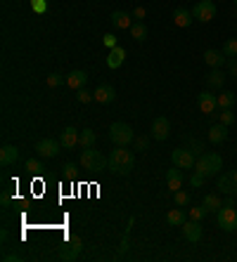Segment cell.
Here are the masks:
<instances>
[{"label":"cell","instance_id":"1","mask_svg":"<svg viewBox=\"0 0 237 262\" xmlns=\"http://www.w3.org/2000/svg\"><path fill=\"white\" fill-rule=\"evenodd\" d=\"M109 170L114 172V175H128V172L135 168V156H133V151H128L126 146H116L112 154H109Z\"/></svg>","mask_w":237,"mask_h":262},{"label":"cell","instance_id":"2","mask_svg":"<svg viewBox=\"0 0 237 262\" xmlns=\"http://www.w3.org/2000/svg\"><path fill=\"white\" fill-rule=\"evenodd\" d=\"M194 170L204 177H213L223 170V159H221L219 151H204L194 163Z\"/></svg>","mask_w":237,"mask_h":262},{"label":"cell","instance_id":"3","mask_svg":"<svg viewBox=\"0 0 237 262\" xmlns=\"http://www.w3.org/2000/svg\"><path fill=\"white\" fill-rule=\"evenodd\" d=\"M81 165H83V170L102 172L107 165H109V161H107L100 151H95L93 146H90V149H83L81 151Z\"/></svg>","mask_w":237,"mask_h":262},{"label":"cell","instance_id":"4","mask_svg":"<svg viewBox=\"0 0 237 262\" xmlns=\"http://www.w3.org/2000/svg\"><path fill=\"white\" fill-rule=\"evenodd\" d=\"M109 140L116 146H128L131 142H135V135L128 123H112L109 125Z\"/></svg>","mask_w":237,"mask_h":262},{"label":"cell","instance_id":"5","mask_svg":"<svg viewBox=\"0 0 237 262\" xmlns=\"http://www.w3.org/2000/svg\"><path fill=\"white\" fill-rule=\"evenodd\" d=\"M81 248H83L81 238L76 236V234H67L64 244L60 246V260H64V262L76 260V257L81 255Z\"/></svg>","mask_w":237,"mask_h":262},{"label":"cell","instance_id":"6","mask_svg":"<svg viewBox=\"0 0 237 262\" xmlns=\"http://www.w3.org/2000/svg\"><path fill=\"white\" fill-rule=\"evenodd\" d=\"M192 17L202 24H209L216 19V3L213 0H200L197 5L192 7Z\"/></svg>","mask_w":237,"mask_h":262},{"label":"cell","instance_id":"7","mask_svg":"<svg viewBox=\"0 0 237 262\" xmlns=\"http://www.w3.org/2000/svg\"><path fill=\"white\" fill-rule=\"evenodd\" d=\"M216 220H219V227L223 232H235L237 229V210L232 206H223L216 213Z\"/></svg>","mask_w":237,"mask_h":262},{"label":"cell","instance_id":"8","mask_svg":"<svg viewBox=\"0 0 237 262\" xmlns=\"http://www.w3.org/2000/svg\"><path fill=\"white\" fill-rule=\"evenodd\" d=\"M171 159H173V165L175 168H181V170H192L194 163H197V159H194V154L190 151V149H173V154H171Z\"/></svg>","mask_w":237,"mask_h":262},{"label":"cell","instance_id":"9","mask_svg":"<svg viewBox=\"0 0 237 262\" xmlns=\"http://www.w3.org/2000/svg\"><path fill=\"white\" fill-rule=\"evenodd\" d=\"M60 149H62V142L52 140V137H45V140H41L36 144V151L41 154L43 159H55L57 154H60Z\"/></svg>","mask_w":237,"mask_h":262},{"label":"cell","instance_id":"10","mask_svg":"<svg viewBox=\"0 0 237 262\" xmlns=\"http://www.w3.org/2000/svg\"><path fill=\"white\" fill-rule=\"evenodd\" d=\"M197 106H200L202 114H213L216 106H219V97H216L211 90H204L197 95Z\"/></svg>","mask_w":237,"mask_h":262},{"label":"cell","instance_id":"11","mask_svg":"<svg viewBox=\"0 0 237 262\" xmlns=\"http://www.w3.org/2000/svg\"><path fill=\"white\" fill-rule=\"evenodd\" d=\"M219 189L223 191L225 196H237V170L223 172L219 177Z\"/></svg>","mask_w":237,"mask_h":262},{"label":"cell","instance_id":"12","mask_svg":"<svg viewBox=\"0 0 237 262\" xmlns=\"http://www.w3.org/2000/svg\"><path fill=\"white\" fill-rule=\"evenodd\" d=\"M169 135H171V123L166 116H156L154 123H152V137L159 142L164 140H169Z\"/></svg>","mask_w":237,"mask_h":262},{"label":"cell","instance_id":"13","mask_svg":"<svg viewBox=\"0 0 237 262\" xmlns=\"http://www.w3.org/2000/svg\"><path fill=\"white\" fill-rule=\"evenodd\" d=\"M183 236H185V241H190V244H197V241H202V225L200 220H185V225H183Z\"/></svg>","mask_w":237,"mask_h":262},{"label":"cell","instance_id":"14","mask_svg":"<svg viewBox=\"0 0 237 262\" xmlns=\"http://www.w3.org/2000/svg\"><path fill=\"white\" fill-rule=\"evenodd\" d=\"M183 182H185V177H183L181 168H171V170H166V187H169V191H181L183 189Z\"/></svg>","mask_w":237,"mask_h":262},{"label":"cell","instance_id":"15","mask_svg":"<svg viewBox=\"0 0 237 262\" xmlns=\"http://www.w3.org/2000/svg\"><path fill=\"white\" fill-rule=\"evenodd\" d=\"M93 92H95V102H100V104H112L114 99H116V92H114V88L107 85V83L97 85Z\"/></svg>","mask_w":237,"mask_h":262},{"label":"cell","instance_id":"16","mask_svg":"<svg viewBox=\"0 0 237 262\" xmlns=\"http://www.w3.org/2000/svg\"><path fill=\"white\" fill-rule=\"evenodd\" d=\"M81 140V133L76 128H64L62 135H60V142H62V149H74Z\"/></svg>","mask_w":237,"mask_h":262},{"label":"cell","instance_id":"17","mask_svg":"<svg viewBox=\"0 0 237 262\" xmlns=\"http://www.w3.org/2000/svg\"><path fill=\"white\" fill-rule=\"evenodd\" d=\"M225 59H228V57L223 55V50H206L204 52V64L211 69H221Z\"/></svg>","mask_w":237,"mask_h":262},{"label":"cell","instance_id":"18","mask_svg":"<svg viewBox=\"0 0 237 262\" xmlns=\"http://www.w3.org/2000/svg\"><path fill=\"white\" fill-rule=\"evenodd\" d=\"M192 21H194L192 10H187V7H178V10L173 12V24L181 26V29H187Z\"/></svg>","mask_w":237,"mask_h":262},{"label":"cell","instance_id":"19","mask_svg":"<svg viewBox=\"0 0 237 262\" xmlns=\"http://www.w3.org/2000/svg\"><path fill=\"white\" fill-rule=\"evenodd\" d=\"M19 159V149L14 144H5L0 149V165H12Z\"/></svg>","mask_w":237,"mask_h":262},{"label":"cell","instance_id":"20","mask_svg":"<svg viewBox=\"0 0 237 262\" xmlns=\"http://www.w3.org/2000/svg\"><path fill=\"white\" fill-rule=\"evenodd\" d=\"M225 140H228V125L219 123V125H211V128H209V142H211V144H223Z\"/></svg>","mask_w":237,"mask_h":262},{"label":"cell","instance_id":"21","mask_svg":"<svg viewBox=\"0 0 237 262\" xmlns=\"http://www.w3.org/2000/svg\"><path fill=\"white\" fill-rule=\"evenodd\" d=\"M86 83H88V73L86 71H71L67 76V85L71 88V90H78V88H86Z\"/></svg>","mask_w":237,"mask_h":262},{"label":"cell","instance_id":"22","mask_svg":"<svg viewBox=\"0 0 237 262\" xmlns=\"http://www.w3.org/2000/svg\"><path fill=\"white\" fill-rule=\"evenodd\" d=\"M223 83H225V76L221 69H211V71L206 73V85L211 88V90H223Z\"/></svg>","mask_w":237,"mask_h":262},{"label":"cell","instance_id":"23","mask_svg":"<svg viewBox=\"0 0 237 262\" xmlns=\"http://www.w3.org/2000/svg\"><path fill=\"white\" fill-rule=\"evenodd\" d=\"M124 59H126V50L116 45V48L109 50V57H107V67H109V69H118L121 64H124Z\"/></svg>","mask_w":237,"mask_h":262},{"label":"cell","instance_id":"24","mask_svg":"<svg viewBox=\"0 0 237 262\" xmlns=\"http://www.w3.org/2000/svg\"><path fill=\"white\" fill-rule=\"evenodd\" d=\"M109 21H112L116 29H131V26H133V14H128V12H112Z\"/></svg>","mask_w":237,"mask_h":262},{"label":"cell","instance_id":"25","mask_svg":"<svg viewBox=\"0 0 237 262\" xmlns=\"http://www.w3.org/2000/svg\"><path fill=\"white\" fill-rule=\"evenodd\" d=\"M202 206L206 208V213H219L221 208H223V201H221L219 194H206L204 201H202Z\"/></svg>","mask_w":237,"mask_h":262},{"label":"cell","instance_id":"26","mask_svg":"<svg viewBox=\"0 0 237 262\" xmlns=\"http://www.w3.org/2000/svg\"><path fill=\"white\" fill-rule=\"evenodd\" d=\"M131 36H133V40H137V43H145V40H147V24H145V21H133Z\"/></svg>","mask_w":237,"mask_h":262},{"label":"cell","instance_id":"27","mask_svg":"<svg viewBox=\"0 0 237 262\" xmlns=\"http://www.w3.org/2000/svg\"><path fill=\"white\" fill-rule=\"evenodd\" d=\"M95 142H97L95 130H90V128L81 130V140H78V146H81V149H90V146H95Z\"/></svg>","mask_w":237,"mask_h":262},{"label":"cell","instance_id":"28","mask_svg":"<svg viewBox=\"0 0 237 262\" xmlns=\"http://www.w3.org/2000/svg\"><path fill=\"white\" fill-rule=\"evenodd\" d=\"M219 97V106L221 109H232L235 106V102H237V97H235V92L232 90H223L221 95H216Z\"/></svg>","mask_w":237,"mask_h":262},{"label":"cell","instance_id":"29","mask_svg":"<svg viewBox=\"0 0 237 262\" xmlns=\"http://www.w3.org/2000/svg\"><path fill=\"white\" fill-rule=\"evenodd\" d=\"M166 222H169V225H173V227H183V225H185V213H183V210H178V208H173V210H169V213H166Z\"/></svg>","mask_w":237,"mask_h":262},{"label":"cell","instance_id":"30","mask_svg":"<svg viewBox=\"0 0 237 262\" xmlns=\"http://www.w3.org/2000/svg\"><path fill=\"white\" fill-rule=\"evenodd\" d=\"M223 55L230 59V57H237V38H230L223 43Z\"/></svg>","mask_w":237,"mask_h":262},{"label":"cell","instance_id":"31","mask_svg":"<svg viewBox=\"0 0 237 262\" xmlns=\"http://www.w3.org/2000/svg\"><path fill=\"white\" fill-rule=\"evenodd\" d=\"M26 170L33 172V175H41V172L45 170V165L41 163L38 159H29V161H26Z\"/></svg>","mask_w":237,"mask_h":262},{"label":"cell","instance_id":"32","mask_svg":"<svg viewBox=\"0 0 237 262\" xmlns=\"http://www.w3.org/2000/svg\"><path fill=\"white\" fill-rule=\"evenodd\" d=\"M76 99H78L81 104H88L90 99H95V92L86 90V88H78V90H76Z\"/></svg>","mask_w":237,"mask_h":262},{"label":"cell","instance_id":"33","mask_svg":"<svg viewBox=\"0 0 237 262\" xmlns=\"http://www.w3.org/2000/svg\"><path fill=\"white\" fill-rule=\"evenodd\" d=\"M221 123H223V125H232V123H235V114H232V109H221Z\"/></svg>","mask_w":237,"mask_h":262},{"label":"cell","instance_id":"34","mask_svg":"<svg viewBox=\"0 0 237 262\" xmlns=\"http://www.w3.org/2000/svg\"><path fill=\"white\" fill-rule=\"evenodd\" d=\"M62 83H67V78H62L60 73H50V76H48V85L50 88H60Z\"/></svg>","mask_w":237,"mask_h":262},{"label":"cell","instance_id":"35","mask_svg":"<svg viewBox=\"0 0 237 262\" xmlns=\"http://www.w3.org/2000/svg\"><path fill=\"white\" fill-rule=\"evenodd\" d=\"M175 206H190V194L187 191H175Z\"/></svg>","mask_w":237,"mask_h":262},{"label":"cell","instance_id":"36","mask_svg":"<svg viewBox=\"0 0 237 262\" xmlns=\"http://www.w3.org/2000/svg\"><path fill=\"white\" fill-rule=\"evenodd\" d=\"M206 215V208L204 206H197V208H190V217L192 220H202Z\"/></svg>","mask_w":237,"mask_h":262},{"label":"cell","instance_id":"37","mask_svg":"<svg viewBox=\"0 0 237 262\" xmlns=\"http://www.w3.org/2000/svg\"><path fill=\"white\" fill-rule=\"evenodd\" d=\"M187 149H190L194 156H202V154H204V146H202L197 140H190V146H187Z\"/></svg>","mask_w":237,"mask_h":262},{"label":"cell","instance_id":"38","mask_svg":"<svg viewBox=\"0 0 237 262\" xmlns=\"http://www.w3.org/2000/svg\"><path fill=\"white\" fill-rule=\"evenodd\" d=\"M145 17H147V10H145V7H135V10H133V19H135V21H143Z\"/></svg>","mask_w":237,"mask_h":262},{"label":"cell","instance_id":"39","mask_svg":"<svg viewBox=\"0 0 237 262\" xmlns=\"http://www.w3.org/2000/svg\"><path fill=\"white\" fill-rule=\"evenodd\" d=\"M150 146V142H147V137H135V149L137 151H145Z\"/></svg>","mask_w":237,"mask_h":262},{"label":"cell","instance_id":"40","mask_svg":"<svg viewBox=\"0 0 237 262\" xmlns=\"http://www.w3.org/2000/svg\"><path fill=\"white\" fill-rule=\"evenodd\" d=\"M228 71H230L232 78H237V57H230V59H228Z\"/></svg>","mask_w":237,"mask_h":262},{"label":"cell","instance_id":"41","mask_svg":"<svg viewBox=\"0 0 237 262\" xmlns=\"http://www.w3.org/2000/svg\"><path fill=\"white\" fill-rule=\"evenodd\" d=\"M105 45H107L109 50L116 48V36H114V33H107V36H105Z\"/></svg>","mask_w":237,"mask_h":262},{"label":"cell","instance_id":"42","mask_svg":"<svg viewBox=\"0 0 237 262\" xmlns=\"http://www.w3.org/2000/svg\"><path fill=\"white\" fill-rule=\"evenodd\" d=\"M202 180H204V175H200V172L194 170V175L190 177V184H192V187H200V184H202Z\"/></svg>","mask_w":237,"mask_h":262},{"label":"cell","instance_id":"43","mask_svg":"<svg viewBox=\"0 0 237 262\" xmlns=\"http://www.w3.org/2000/svg\"><path fill=\"white\" fill-rule=\"evenodd\" d=\"M31 5H33V10H36V12H45V3H43V0H31Z\"/></svg>","mask_w":237,"mask_h":262},{"label":"cell","instance_id":"44","mask_svg":"<svg viewBox=\"0 0 237 262\" xmlns=\"http://www.w3.org/2000/svg\"><path fill=\"white\" fill-rule=\"evenodd\" d=\"M74 172H76V165L74 163H67V165H64V175H67V177H74Z\"/></svg>","mask_w":237,"mask_h":262},{"label":"cell","instance_id":"45","mask_svg":"<svg viewBox=\"0 0 237 262\" xmlns=\"http://www.w3.org/2000/svg\"><path fill=\"white\" fill-rule=\"evenodd\" d=\"M235 17H237V10H235Z\"/></svg>","mask_w":237,"mask_h":262},{"label":"cell","instance_id":"46","mask_svg":"<svg viewBox=\"0 0 237 262\" xmlns=\"http://www.w3.org/2000/svg\"><path fill=\"white\" fill-rule=\"evenodd\" d=\"M235 5H237V0H235Z\"/></svg>","mask_w":237,"mask_h":262}]
</instances>
